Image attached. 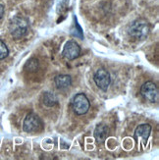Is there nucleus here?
<instances>
[{
	"label": "nucleus",
	"mask_w": 159,
	"mask_h": 160,
	"mask_svg": "<svg viewBox=\"0 0 159 160\" xmlns=\"http://www.w3.org/2000/svg\"><path fill=\"white\" fill-rule=\"evenodd\" d=\"M29 28V21L24 17L16 16L10 20L8 29L13 38L20 39L27 33Z\"/></svg>",
	"instance_id": "1"
},
{
	"label": "nucleus",
	"mask_w": 159,
	"mask_h": 160,
	"mask_svg": "<svg viewBox=\"0 0 159 160\" xmlns=\"http://www.w3.org/2000/svg\"><path fill=\"white\" fill-rule=\"evenodd\" d=\"M150 31L148 23L143 19L136 20L128 28V33L130 37L137 40H142L146 38Z\"/></svg>",
	"instance_id": "2"
},
{
	"label": "nucleus",
	"mask_w": 159,
	"mask_h": 160,
	"mask_svg": "<svg viewBox=\"0 0 159 160\" xmlns=\"http://www.w3.org/2000/svg\"><path fill=\"white\" fill-rule=\"evenodd\" d=\"M89 107H91V103L85 93L81 92L75 95L72 101V108L76 114L79 116L84 115L88 111Z\"/></svg>",
	"instance_id": "3"
},
{
	"label": "nucleus",
	"mask_w": 159,
	"mask_h": 160,
	"mask_svg": "<svg viewBox=\"0 0 159 160\" xmlns=\"http://www.w3.org/2000/svg\"><path fill=\"white\" fill-rule=\"evenodd\" d=\"M141 94L146 100L149 102H158L159 100V89L156 83L153 82H144L141 88Z\"/></svg>",
	"instance_id": "4"
},
{
	"label": "nucleus",
	"mask_w": 159,
	"mask_h": 160,
	"mask_svg": "<svg viewBox=\"0 0 159 160\" xmlns=\"http://www.w3.org/2000/svg\"><path fill=\"white\" fill-rule=\"evenodd\" d=\"M93 80H94L95 85L101 90H103V92H106L110 86V82H111L110 74L104 68H100L94 73Z\"/></svg>",
	"instance_id": "5"
},
{
	"label": "nucleus",
	"mask_w": 159,
	"mask_h": 160,
	"mask_svg": "<svg viewBox=\"0 0 159 160\" xmlns=\"http://www.w3.org/2000/svg\"><path fill=\"white\" fill-rule=\"evenodd\" d=\"M151 133V126L148 124H142L135 131V140L139 147H144Z\"/></svg>",
	"instance_id": "6"
},
{
	"label": "nucleus",
	"mask_w": 159,
	"mask_h": 160,
	"mask_svg": "<svg viewBox=\"0 0 159 160\" xmlns=\"http://www.w3.org/2000/svg\"><path fill=\"white\" fill-rule=\"evenodd\" d=\"M41 128V121L39 118L33 113L27 114L23 123V130L26 133L37 132Z\"/></svg>",
	"instance_id": "7"
},
{
	"label": "nucleus",
	"mask_w": 159,
	"mask_h": 160,
	"mask_svg": "<svg viewBox=\"0 0 159 160\" xmlns=\"http://www.w3.org/2000/svg\"><path fill=\"white\" fill-rule=\"evenodd\" d=\"M80 53H81V47L74 40H69L65 44L63 51H62L63 56L68 60H74L76 58H78L80 56Z\"/></svg>",
	"instance_id": "8"
},
{
	"label": "nucleus",
	"mask_w": 159,
	"mask_h": 160,
	"mask_svg": "<svg viewBox=\"0 0 159 160\" xmlns=\"http://www.w3.org/2000/svg\"><path fill=\"white\" fill-rule=\"evenodd\" d=\"M108 128L105 126V125L103 124H100V125H97L94 130V138L96 140L98 143H103L106 138L108 137Z\"/></svg>",
	"instance_id": "9"
},
{
	"label": "nucleus",
	"mask_w": 159,
	"mask_h": 160,
	"mask_svg": "<svg viewBox=\"0 0 159 160\" xmlns=\"http://www.w3.org/2000/svg\"><path fill=\"white\" fill-rule=\"evenodd\" d=\"M54 82L58 88H67L72 85V78L69 75H59L55 77Z\"/></svg>",
	"instance_id": "10"
},
{
	"label": "nucleus",
	"mask_w": 159,
	"mask_h": 160,
	"mask_svg": "<svg viewBox=\"0 0 159 160\" xmlns=\"http://www.w3.org/2000/svg\"><path fill=\"white\" fill-rule=\"evenodd\" d=\"M42 99H43V104L47 107H52L54 105H56L58 102L56 95H55L53 92H44Z\"/></svg>",
	"instance_id": "11"
},
{
	"label": "nucleus",
	"mask_w": 159,
	"mask_h": 160,
	"mask_svg": "<svg viewBox=\"0 0 159 160\" xmlns=\"http://www.w3.org/2000/svg\"><path fill=\"white\" fill-rule=\"evenodd\" d=\"M25 68L27 69V71H30V72H34V71H37V69H38V61L37 59H31L27 62V64L25 66Z\"/></svg>",
	"instance_id": "12"
},
{
	"label": "nucleus",
	"mask_w": 159,
	"mask_h": 160,
	"mask_svg": "<svg viewBox=\"0 0 159 160\" xmlns=\"http://www.w3.org/2000/svg\"><path fill=\"white\" fill-rule=\"evenodd\" d=\"M8 54H9L8 47H7L5 42H3V41L0 39V60L6 58L8 56Z\"/></svg>",
	"instance_id": "13"
},
{
	"label": "nucleus",
	"mask_w": 159,
	"mask_h": 160,
	"mask_svg": "<svg viewBox=\"0 0 159 160\" xmlns=\"http://www.w3.org/2000/svg\"><path fill=\"white\" fill-rule=\"evenodd\" d=\"M4 15V6L2 4H0V19H2Z\"/></svg>",
	"instance_id": "14"
}]
</instances>
